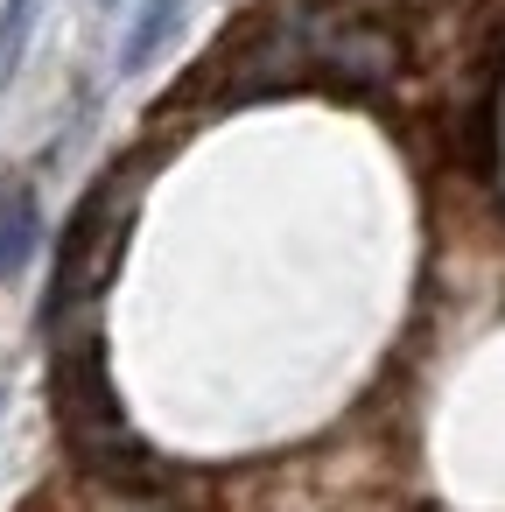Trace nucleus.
Wrapping results in <instances>:
<instances>
[{"mask_svg":"<svg viewBox=\"0 0 505 512\" xmlns=\"http://www.w3.org/2000/svg\"><path fill=\"white\" fill-rule=\"evenodd\" d=\"M43 239V204H36V183H8L0 190V281H15L29 267Z\"/></svg>","mask_w":505,"mask_h":512,"instance_id":"2","label":"nucleus"},{"mask_svg":"<svg viewBox=\"0 0 505 512\" xmlns=\"http://www.w3.org/2000/svg\"><path fill=\"white\" fill-rule=\"evenodd\" d=\"M36 15H43V0H0V85H15L29 36H36Z\"/></svg>","mask_w":505,"mask_h":512,"instance_id":"4","label":"nucleus"},{"mask_svg":"<svg viewBox=\"0 0 505 512\" xmlns=\"http://www.w3.org/2000/svg\"><path fill=\"white\" fill-rule=\"evenodd\" d=\"M176 29H183V0H148L141 22H134V36H127V50H120V71H141Z\"/></svg>","mask_w":505,"mask_h":512,"instance_id":"3","label":"nucleus"},{"mask_svg":"<svg viewBox=\"0 0 505 512\" xmlns=\"http://www.w3.org/2000/svg\"><path fill=\"white\" fill-rule=\"evenodd\" d=\"M99 8H120V0H99Z\"/></svg>","mask_w":505,"mask_h":512,"instance_id":"5","label":"nucleus"},{"mask_svg":"<svg viewBox=\"0 0 505 512\" xmlns=\"http://www.w3.org/2000/svg\"><path fill=\"white\" fill-rule=\"evenodd\" d=\"M92 309H99V288H57V309H50V330H57V351H50L57 428L78 449V463H92L99 477H113L127 491H155L162 470H155L148 442L120 414V393L106 379V344H99Z\"/></svg>","mask_w":505,"mask_h":512,"instance_id":"1","label":"nucleus"},{"mask_svg":"<svg viewBox=\"0 0 505 512\" xmlns=\"http://www.w3.org/2000/svg\"><path fill=\"white\" fill-rule=\"evenodd\" d=\"M0 393H8V386H0Z\"/></svg>","mask_w":505,"mask_h":512,"instance_id":"6","label":"nucleus"}]
</instances>
